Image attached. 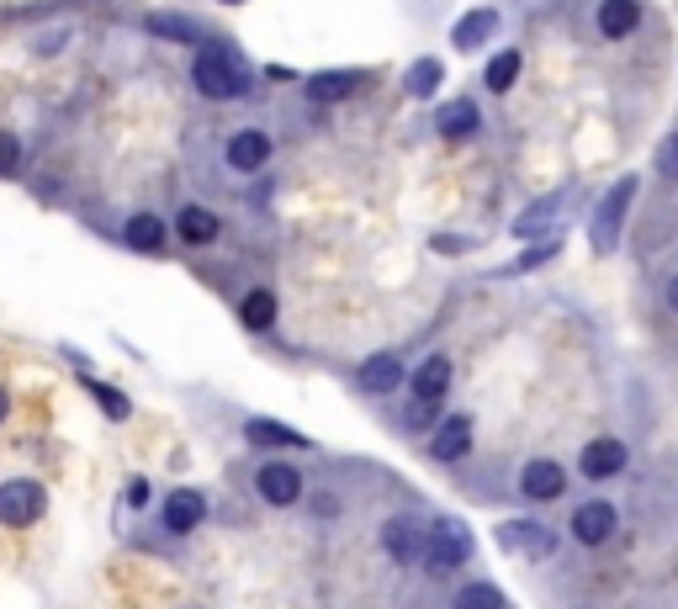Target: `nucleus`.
<instances>
[{
  "instance_id": "37",
  "label": "nucleus",
  "mask_w": 678,
  "mask_h": 609,
  "mask_svg": "<svg viewBox=\"0 0 678 609\" xmlns=\"http://www.w3.org/2000/svg\"><path fill=\"white\" fill-rule=\"evenodd\" d=\"M223 6H234V0H223Z\"/></svg>"
},
{
  "instance_id": "10",
  "label": "nucleus",
  "mask_w": 678,
  "mask_h": 609,
  "mask_svg": "<svg viewBox=\"0 0 678 609\" xmlns=\"http://www.w3.org/2000/svg\"><path fill=\"white\" fill-rule=\"evenodd\" d=\"M202 514H207V498L196 487H181V493L165 498V530L170 536H192L196 525H202Z\"/></svg>"
},
{
  "instance_id": "22",
  "label": "nucleus",
  "mask_w": 678,
  "mask_h": 609,
  "mask_svg": "<svg viewBox=\"0 0 678 609\" xmlns=\"http://www.w3.org/2000/svg\"><path fill=\"white\" fill-rule=\"evenodd\" d=\"M249 445H302V435L297 430H287V424H270V419H249Z\"/></svg>"
},
{
  "instance_id": "14",
  "label": "nucleus",
  "mask_w": 678,
  "mask_h": 609,
  "mask_svg": "<svg viewBox=\"0 0 678 609\" xmlns=\"http://www.w3.org/2000/svg\"><path fill=\"white\" fill-rule=\"evenodd\" d=\"M445 388H451V361L445 355H430V361L413 365V398L419 403H440Z\"/></svg>"
},
{
  "instance_id": "11",
  "label": "nucleus",
  "mask_w": 678,
  "mask_h": 609,
  "mask_svg": "<svg viewBox=\"0 0 678 609\" xmlns=\"http://www.w3.org/2000/svg\"><path fill=\"white\" fill-rule=\"evenodd\" d=\"M562 487H567V472H562L557 462H525V472H520V493L535 498V504L562 498Z\"/></svg>"
},
{
  "instance_id": "19",
  "label": "nucleus",
  "mask_w": 678,
  "mask_h": 609,
  "mask_svg": "<svg viewBox=\"0 0 678 609\" xmlns=\"http://www.w3.org/2000/svg\"><path fill=\"white\" fill-rule=\"evenodd\" d=\"M440 133H445V138H466V133H477V106H472V101H451V106L440 112Z\"/></svg>"
},
{
  "instance_id": "33",
  "label": "nucleus",
  "mask_w": 678,
  "mask_h": 609,
  "mask_svg": "<svg viewBox=\"0 0 678 609\" xmlns=\"http://www.w3.org/2000/svg\"><path fill=\"white\" fill-rule=\"evenodd\" d=\"M403 424H409V430H424V424H430V403H419V398H413V409L403 414Z\"/></svg>"
},
{
  "instance_id": "6",
  "label": "nucleus",
  "mask_w": 678,
  "mask_h": 609,
  "mask_svg": "<svg viewBox=\"0 0 678 609\" xmlns=\"http://www.w3.org/2000/svg\"><path fill=\"white\" fill-rule=\"evenodd\" d=\"M255 487H260L266 504L287 509V504H297V493H302V477H297V466H287V462H266L255 472Z\"/></svg>"
},
{
  "instance_id": "24",
  "label": "nucleus",
  "mask_w": 678,
  "mask_h": 609,
  "mask_svg": "<svg viewBox=\"0 0 678 609\" xmlns=\"http://www.w3.org/2000/svg\"><path fill=\"white\" fill-rule=\"evenodd\" d=\"M514 74H520V53L508 49V53H499V59H487L483 85L487 91H508V85H514Z\"/></svg>"
},
{
  "instance_id": "12",
  "label": "nucleus",
  "mask_w": 678,
  "mask_h": 609,
  "mask_svg": "<svg viewBox=\"0 0 678 609\" xmlns=\"http://www.w3.org/2000/svg\"><path fill=\"white\" fill-rule=\"evenodd\" d=\"M266 159H270V138L260 133V127H244V133L228 138V165H234V171L249 175V171H260Z\"/></svg>"
},
{
  "instance_id": "3",
  "label": "nucleus",
  "mask_w": 678,
  "mask_h": 609,
  "mask_svg": "<svg viewBox=\"0 0 678 609\" xmlns=\"http://www.w3.org/2000/svg\"><path fill=\"white\" fill-rule=\"evenodd\" d=\"M630 192H636V175H626L615 192L599 202V213L588 223V239H594V255H609L615 249V234H620V223H626V207H630Z\"/></svg>"
},
{
  "instance_id": "4",
  "label": "nucleus",
  "mask_w": 678,
  "mask_h": 609,
  "mask_svg": "<svg viewBox=\"0 0 678 609\" xmlns=\"http://www.w3.org/2000/svg\"><path fill=\"white\" fill-rule=\"evenodd\" d=\"M43 514V487L32 483V477H17V483L0 487V525H11V530H22Z\"/></svg>"
},
{
  "instance_id": "31",
  "label": "nucleus",
  "mask_w": 678,
  "mask_h": 609,
  "mask_svg": "<svg viewBox=\"0 0 678 609\" xmlns=\"http://www.w3.org/2000/svg\"><path fill=\"white\" fill-rule=\"evenodd\" d=\"M17 154H22V144L0 133V175H6V171H17Z\"/></svg>"
},
{
  "instance_id": "2",
  "label": "nucleus",
  "mask_w": 678,
  "mask_h": 609,
  "mask_svg": "<svg viewBox=\"0 0 678 609\" xmlns=\"http://www.w3.org/2000/svg\"><path fill=\"white\" fill-rule=\"evenodd\" d=\"M466 557H472L466 525H461V519H435V525H430V546H424V567H430L435 578H445V572H456Z\"/></svg>"
},
{
  "instance_id": "35",
  "label": "nucleus",
  "mask_w": 678,
  "mask_h": 609,
  "mask_svg": "<svg viewBox=\"0 0 678 609\" xmlns=\"http://www.w3.org/2000/svg\"><path fill=\"white\" fill-rule=\"evenodd\" d=\"M668 308H674V313H678V276H674V281H668Z\"/></svg>"
},
{
  "instance_id": "9",
  "label": "nucleus",
  "mask_w": 678,
  "mask_h": 609,
  "mask_svg": "<svg viewBox=\"0 0 678 609\" xmlns=\"http://www.w3.org/2000/svg\"><path fill=\"white\" fill-rule=\"evenodd\" d=\"M615 504H605V498H594V504H583L578 514H573V536L583 540V546H605L609 536H615Z\"/></svg>"
},
{
  "instance_id": "34",
  "label": "nucleus",
  "mask_w": 678,
  "mask_h": 609,
  "mask_svg": "<svg viewBox=\"0 0 678 609\" xmlns=\"http://www.w3.org/2000/svg\"><path fill=\"white\" fill-rule=\"evenodd\" d=\"M127 504H133V509H144V504H148V483H133V487H127Z\"/></svg>"
},
{
  "instance_id": "5",
  "label": "nucleus",
  "mask_w": 678,
  "mask_h": 609,
  "mask_svg": "<svg viewBox=\"0 0 678 609\" xmlns=\"http://www.w3.org/2000/svg\"><path fill=\"white\" fill-rule=\"evenodd\" d=\"M382 546H388L392 561H403V567H409V561L424 557V546H430V530H424L413 514H398V519H388V525H382Z\"/></svg>"
},
{
  "instance_id": "17",
  "label": "nucleus",
  "mask_w": 678,
  "mask_h": 609,
  "mask_svg": "<svg viewBox=\"0 0 678 609\" xmlns=\"http://www.w3.org/2000/svg\"><path fill=\"white\" fill-rule=\"evenodd\" d=\"M636 22H641V6H636V0H605V6H599V32H605V38H630Z\"/></svg>"
},
{
  "instance_id": "23",
  "label": "nucleus",
  "mask_w": 678,
  "mask_h": 609,
  "mask_svg": "<svg viewBox=\"0 0 678 609\" xmlns=\"http://www.w3.org/2000/svg\"><path fill=\"white\" fill-rule=\"evenodd\" d=\"M557 213H562V196H546L541 207H531V213H520V218H514V234H520V239H531V234H541Z\"/></svg>"
},
{
  "instance_id": "30",
  "label": "nucleus",
  "mask_w": 678,
  "mask_h": 609,
  "mask_svg": "<svg viewBox=\"0 0 678 609\" xmlns=\"http://www.w3.org/2000/svg\"><path fill=\"white\" fill-rule=\"evenodd\" d=\"M552 255H557V239H552V244H541V249H525V255H520V270H531V266H546Z\"/></svg>"
},
{
  "instance_id": "7",
  "label": "nucleus",
  "mask_w": 678,
  "mask_h": 609,
  "mask_svg": "<svg viewBox=\"0 0 678 609\" xmlns=\"http://www.w3.org/2000/svg\"><path fill=\"white\" fill-rule=\"evenodd\" d=\"M578 472L588 477V483H605V477H615V472H626V440H594L588 451L578 456Z\"/></svg>"
},
{
  "instance_id": "25",
  "label": "nucleus",
  "mask_w": 678,
  "mask_h": 609,
  "mask_svg": "<svg viewBox=\"0 0 678 609\" xmlns=\"http://www.w3.org/2000/svg\"><path fill=\"white\" fill-rule=\"evenodd\" d=\"M239 318L249 323V329H270V323H276V297H270V292H249V297H244V308H239Z\"/></svg>"
},
{
  "instance_id": "16",
  "label": "nucleus",
  "mask_w": 678,
  "mask_h": 609,
  "mask_svg": "<svg viewBox=\"0 0 678 609\" xmlns=\"http://www.w3.org/2000/svg\"><path fill=\"white\" fill-rule=\"evenodd\" d=\"M361 85H366L361 70H335V74H318V80H308V96H314V101H345V96H356Z\"/></svg>"
},
{
  "instance_id": "15",
  "label": "nucleus",
  "mask_w": 678,
  "mask_h": 609,
  "mask_svg": "<svg viewBox=\"0 0 678 609\" xmlns=\"http://www.w3.org/2000/svg\"><path fill=\"white\" fill-rule=\"evenodd\" d=\"M466 451H472V419H466V414H451L435 430V462H461Z\"/></svg>"
},
{
  "instance_id": "36",
  "label": "nucleus",
  "mask_w": 678,
  "mask_h": 609,
  "mask_svg": "<svg viewBox=\"0 0 678 609\" xmlns=\"http://www.w3.org/2000/svg\"><path fill=\"white\" fill-rule=\"evenodd\" d=\"M6 409H11V398H6V388H0V419H6Z\"/></svg>"
},
{
  "instance_id": "1",
  "label": "nucleus",
  "mask_w": 678,
  "mask_h": 609,
  "mask_svg": "<svg viewBox=\"0 0 678 609\" xmlns=\"http://www.w3.org/2000/svg\"><path fill=\"white\" fill-rule=\"evenodd\" d=\"M192 80H196V91L213 96V101H228V96H239L244 91V74H239V64H234V53L218 49V43H207V49L196 53Z\"/></svg>"
},
{
  "instance_id": "28",
  "label": "nucleus",
  "mask_w": 678,
  "mask_h": 609,
  "mask_svg": "<svg viewBox=\"0 0 678 609\" xmlns=\"http://www.w3.org/2000/svg\"><path fill=\"white\" fill-rule=\"evenodd\" d=\"M91 392H96V403L106 409V419H127V414H133V403H127L117 388H101V382H91Z\"/></svg>"
},
{
  "instance_id": "18",
  "label": "nucleus",
  "mask_w": 678,
  "mask_h": 609,
  "mask_svg": "<svg viewBox=\"0 0 678 609\" xmlns=\"http://www.w3.org/2000/svg\"><path fill=\"white\" fill-rule=\"evenodd\" d=\"M175 234H181L186 244H213V239H218V218H213L207 207H181Z\"/></svg>"
},
{
  "instance_id": "8",
  "label": "nucleus",
  "mask_w": 678,
  "mask_h": 609,
  "mask_svg": "<svg viewBox=\"0 0 678 609\" xmlns=\"http://www.w3.org/2000/svg\"><path fill=\"white\" fill-rule=\"evenodd\" d=\"M499 546H504V551H520V557H546L557 540H552V530H546V525L508 519V525H499Z\"/></svg>"
},
{
  "instance_id": "29",
  "label": "nucleus",
  "mask_w": 678,
  "mask_h": 609,
  "mask_svg": "<svg viewBox=\"0 0 678 609\" xmlns=\"http://www.w3.org/2000/svg\"><path fill=\"white\" fill-rule=\"evenodd\" d=\"M148 32H160V38H175V43L196 38V27H192V22H181V17H148Z\"/></svg>"
},
{
  "instance_id": "32",
  "label": "nucleus",
  "mask_w": 678,
  "mask_h": 609,
  "mask_svg": "<svg viewBox=\"0 0 678 609\" xmlns=\"http://www.w3.org/2000/svg\"><path fill=\"white\" fill-rule=\"evenodd\" d=\"M657 165H662V175H678V133L662 144V154H657Z\"/></svg>"
},
{
  "instance_id": "27",
  "label": "nucleus",
  "mask_w": 678,
  "mask_h": 609,
  "mask_svg": "<svg viewBox=\"0 0 678 609\" xmlns=\"http://www.w3.org/2000/svg\"><path fill=\"white\" fill-rule=\"evenodd\" d=\"M435 85H440V64H435V59H419V64H413V74H409V91H413V96H430Z\"/></svg>"
},
{
  "instance_id": "13",
  "label": "nucleus",
  "mask_w": 678,
  "mask_h": 609,
  "mask_svg": "<svg viewBox=\"0 0 678 609\" xmlns=\"http://www.w3.org/2000/svg\"><path fill=\"white\" fill-rule=\"evenodd\" d=\"M356 382H361V392H371V398H388V392L403 388V361H398V355H371Z\"/></svg>"
},
{
  "instance_id": "20",
  "label": "nucleus",
  "mask_w": 678,
  "mask_h": 609,
  "mask_svg": "<svg viewBox=\"0 0 678 609\" xmlns=\"http://www.w3.org/2000/svg\"><path fill=\"white\" fill-rule=\"evenodd\" d=\"M127 244L133 249H144V255H154L160 244H165V223L148 218V213H138V218H127Z\"/></svg>"
},
{
  "instance_id": "26",
  "label": "nucleus",
  "mask_w": 678,
  "mask_h": 609,
  "mask_svg": "<svg viewBox=\"0 0 678 609\" xmlns=\"http://www.w3.org/2000/svg\"><path fill=\"white\" fill-rule=\"evenodd\" d=\"M456 609H504V593L493 584H466L456 593Z\"/></svg>"
},
{
  "instance_id": "21",
  "label": "nucleus",
  "mask_w": 678,
  "mask_h": 609,
  "mask_svg": "<svg viewBox=\"0 0 678 609\" xmlns=\"http://www.w3.org/2000/svg\"><path fill=\"white\" fill-rule=\"evenodd\" d=\"M493 27H499V17H493V11H472V17H461V27H456V49H461V53H472V49H477V43L487 38V32H493Z\"/></svg>"
}]
</instances>
